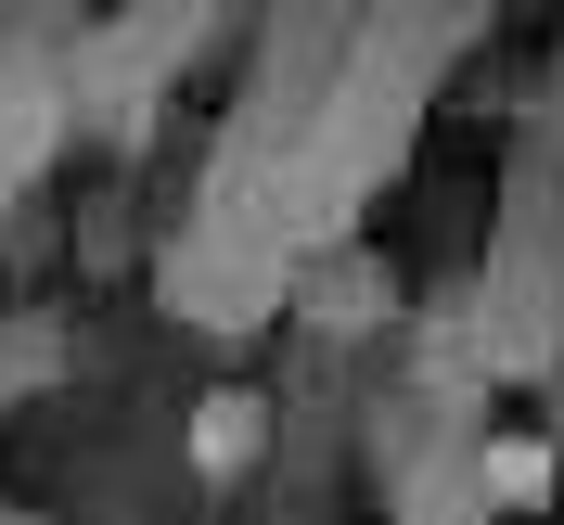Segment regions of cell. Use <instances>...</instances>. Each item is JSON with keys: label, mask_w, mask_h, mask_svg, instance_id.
Here are the masks:
<instances>
[{"label": "cell", "mask_w": 564, "mask_h": 525, "mask_svg": "<svg viewBox=\"0 0 564 525\" xmlns=\"http://www.w3.org/2000/svg\"><path fill=\"white\" fill-rule=\"evenodd\" d=\"M475 474H488V500H513V513H539V500H552V449H539V436H488V461H475Z\"/></svg>", "instance_id": "7a4b0ae2"}, {"label": "cell", "mask_w": 564, "mask_h": 525, "mask_svg": "<svg viewBox=\"0 0 564 525\" xmlns=\"http://www.w3.org/2000/svg\"><path fill=\"white\" fill-rule=\"evenodd\" d=\"M270 449V397H245V385H218V397H193V474H245V461Z\"/></svg>", "instance_id": "6da1fadb"}]
</instances>
